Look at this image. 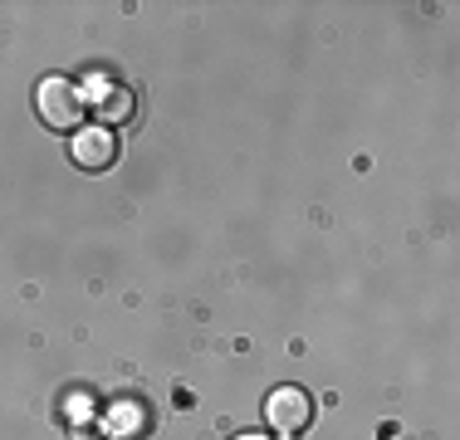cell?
<instances>
[{
  "instance_id": "cell-1",
  "label": "cell",
  "mask_w": 460,
  "mask_h": 440,
  "mask_svg": "<svg viewBox=\"0 0 460 440\" xmlns=\"http://www.w3.org/2000/svg\"><path fill=\"white\" fill-rule=\"evenodd\" d=\"M84 108H89V93H84L74 79H40L35 88V113L40 123L54 128V132H79L84 128Z\"/></svg>"
},
{
  "instance_id": "cell-5",
  "label": "cell",
  "mask_w": 460,
  "mask_h": 440,
  "mask_svg": "<svg viewBox=\"0 0 460 440\" xmlns=\"http://www.w3.org/2000/svg\"><path fill=\"white\" fill-rule=\"evenodd\" d=\"M235 440H270V436H255V431H245V436H235Z\"/></svg>"
},
{
  "instance_id": "cell-4",
  "label": "cell",
  "mask_w": 460,
  "mask_h": 440,
  "mask_svg": "<svg viewBox=\"0 0 460 440\" xmlns=\"http://www.w3.org/2000/svg\"><path fill=\"white\" fill-rule=\"evenodd\" d=\"M89 98H93V108H98V128H123L128 118L137 113L133 88H123V84H98Z\"/></svg>"
},
{
  "instance_id": "cell-2",
  "label": "cell",
  "mask_w": 460,
  "mask_h": 440,
  "mask_svg": "<svg viewBox=\"0 0 460 440\" xmlns=\"http://www.w3.org/2000/svg\"><path fill=\"white\" fill-rule=\"evenodd\" d=\"M265 421L275 426V436H304L314 426V396L299 387H275L265 396Z\"/></svg>"
},
{
  "instance_id": "cell-3",
  "label": "cell",
  "mask_w": 460,
  "mask_h": 440,
  "mask_svg": "<svg viewBox=\"0 0 460 440\" xmlns=\"http://www.w3.org/2000/svg\"><path fill=\"white\" fill-rule=\"evenodd\" d=\"M69 157L79 172H108L118 162V132L113 128H79L69 137Z\"/></svg>"
}]
</instances>
